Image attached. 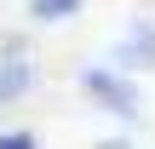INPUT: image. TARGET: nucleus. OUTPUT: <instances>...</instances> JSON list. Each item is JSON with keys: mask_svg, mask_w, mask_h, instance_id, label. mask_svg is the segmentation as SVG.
<instances>
[{"mask_svg": "<svg viewBox=\"0 0 155 149\" xmlns=\"http://www.w3.org/2000/svg\"><path fill=\"white\" fill-rule=\"evenodd\" d=\"M86 86H92V92H98V98H104L115 115H138V92H132L121 75H109V69H92V75H86Z\"/></svg>", "mask_w": 155, "mask_h": 149, "instance_id": "f257e3e1", "label": "nucleus"}, {"mask_svg": "<svg viewBox=\"0 0 155 149\" xmlns=\"http://www.w3.org/2000/svg\"><path fill=\"white\" fill-rule=\"evenodd\" d=\"M81 0H35V17H63V11H75Z\"/></svg>", "mask_w": 155, "mask_h": 149, "instance_id": "f03ea898", "label": "nucleus"}, {"mask_svg": "<svg viewBox=\"0 0 155 149\" xmlns=\"http://www.w3.org/2000/svg\"><path fill=\"white\" fill-rule=\"evenodd\" d=\"M0 149H40V144H35L29 132H6V138H0Z\"/></svg>", "mask_w": 155, "mask_h": 149, "instance_id": "7ed1b4c3", "label": "nucleus"}, {"mask_svg": "<svg viewBox=\"0 0 155 149\" xmlns=\"http://www.w3.org/2000/svg\"><path fill=\"white\" fill-rule=\"evenodd\" d=\"M104 149H127V144H104Z\"/></svg>", "mask_w": 155, "mask_h": 149, "instance_id": "20e7f679", "label": "nucleus"}]
</instances>
